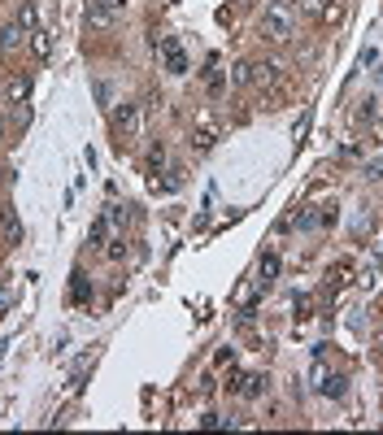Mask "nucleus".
Segmentation results:
<instances>
[{"instance_id":"nucleus-1","label":"nucleus","mask_w":383,"mask_h":435,"mask_svg":"<svg viewBox=\"0 0 383 435\" xmlns=\"http://www.w3.org/2000/svg\"><path fill=\"white\" fill-rule=\"evenodd\" d=\"M292 31H296V5L292 0H270V5L261 9V40L284 44Z\"/></svg>"},{"instance_id":"nucleus-2","label":"nucleus","mask_w":383,"mask_h":435,"mask_svg":"<svg viewBox=\"0 0 383 435\" xmlns=\"http://www.w3.org/2000/svg\"><path fill=\"white\" fill-rule=\"evenodd\" d=\"M139 131H144V104H122L114 114V139L118 149H131V144L139 139Z\"/></svg>"},{"instance_id":"nucleus-3","label":"nucleus","mask_w":383,"mask_h":435,"mask_svg":"<svg viewBox=\"0 0 383 435\" xmlns=\"http://www.w3.org/2000/svg\"><path fill=\"white\" fill-rule=\"evenodd\" d=\"M118 22V14H109V9H100V5H92V0H87V14H83V26L87 31H109Z\"/></svg>"},{"instance_id":"nucleus-4","label":"nucleus","mask_w":383,"mask_h":435,"mask_svg":"<svg viewBox=\"0 0 383 435\" xmlns=\"http://www.w3.org/2000/svg\"><path fill=\"white\" fill-rule=\"evenodd\" d=\"M227 387L239 392V396H261V392H266V375H235Z\"/></svg>"},{"instance_id":"nucleus-5","label":"nucleus","mask_w":383,"mask_h":435,"mask_svg":"<svg viewBox=\"0 0 383 435\" xmlns=\"http://www.w3.org/2000/svg\"><path fill=\"white\" fill-rule=\"evenodd\" d=\"M279 279V252H261V262H257V287H270Z\"/></svg>"},{"instance_id":"nucleus-6","label":"nucleus","mask_w":383,"mask_h":435,"mask_svg":"<svg viewBox=\"0 0 383 435\" xmlns=\"http://www.w3.org/2000/svg\"><path fill=\"white\" fill-rule=\"evenodd\" d=\"M18 26L31 35V31H40V0H22V9H18Z\"/></svg>"},{"instance_id":"nucleus-7","label":"nucleus","mask_w":383,"mask_h":435,"mask_svg":"<svg viewBox=\"0 0 383 435\" xmlns=\"http://www.w3.org/2000/svg\"><path fill=\"white\" fill-rule=\"evenodd\" d=\"M31 53H35V61H48L53 57V35L40 26V31H31Z\"/></svg>"},{"instance_id":"nucleus-8","label":"nucleus","mask_w":383,"mask_h":435,"mask_svg":"<svg viewBox=\"0 0 383 435\" xmlns=\"http://www.w3.org/2000/svg\"><path fill=\"white\" fill-rule=\"evenodd\" d=\"M192 144H196V153H209V149L218 144V127H214V122H200L196 135H192Z\"/></svg>"},{"instance_id":"nucleus-9","label":"nucleus","mask_w":383,"mask_h":435,"mask_svg":"<svg viewBox=\"0 0 383 435\" xmlns=\"http://www.w3.org/2000/svg\"><path fill=\"white\" fill-rule=\"evenodd\" d=\"M166 65H170V75H183L188 70V57H183L179 40H166Z\"/></svg>"},{"instance_id":"nucleus-10","label":"nucleus","mask_w":383,"mask_h":435,"mask_svg":"<svg viewBox=\"0 0 383 435\" xmlns=\"http://www.w3.org/2000/svg\"><path fill=\"white\" fill-rule=\"evenodd\" d=\"M0 231H5V240L9 244H22V222H18V218L5 209V213H0Z\"/></svg>"},{"instance_id":"nucleus-11","label":"nucleus","mask_w":383,"mask_h":435,"mask_svg":"<svg viewBox=\"0 0 383 435\" xmlns=\"http://www.w3.org/2000/svg\"><path fill=\"white\" fill-rule=\"evenodd\" d=\"M318 392H323V396H331V401H340V396L348 392V379H344V375H327Z\"/></svg>"},{"instance_id":"nucleus-12","label":"nucleus","mask_w":383,"mask_h":435,"mask_svg":"<svg viewBox=\"0 0 383 435\" xmlns=\"http://www.w3.org/2000/svg\"><path fill=\"white\" fill-rule=\"evenodd\" d=\"M374 118H379V100H374V96H370V100H366V104H362V109H357V114H353V122H357V127H370V122H374Z\"/></svg>"},{"instance_id":"nucleus-13","label":"nucleus","mask_w":383,"mask_h":435,"mask_svg":"<svg viewBox=\"0 0 383 435\" xmlns=\"http://www.w3.org/2000/svg\"><path fill=\"white\" fill-rule=\"evenodd\" d=\"M161 166H166V144H153L149 157H144V170H149V174H157Z\"/></svg>"},{"instance_id":"nucleus-14","label":"nucleus","mask_w":383,"mask_h":435,"mask_svg":"<svg viewBox=\"0 0 383 435\" xmlns=\"http://www.w3.org/2000/svg\"><path fill=\"white\" fill-rule=\"evenodd\" d=\"M104 235H109V213H104V218H96V222H92V231H87V244H104Z\"/></svg>"},{"instance_id":"nucleus-15","label":"nucleus","mask_w":383,"mask_h":435,"mask_svg":"<svg viewBox=\"0 0 383 435\" xmlns=\"http://www.w3.org/2000/svg\"><path fill=\"white\" fill-rule=\"evenodd\" d=\"M26 96H31V79H26V75L9 79V100H26Z\"/></svg>"},{"instance_id":"nucleus-16","label":"nucleus","mask_w":383,"mask_h":435,"mask_svg":"<svg viewBox=\"0 0 383 435\" xmlns=\"http://www.w3.org/2000/svg\"><path fill=\"white\" fill-rule=\"evenodd\" d=\"M174 188H183V170L179 166H170L166 178H161V192H174Z\"/></svg>"},{"instance_id":"nucleus-17","label":"nucleus","mask_w":383,"mask_h":435,"mask_svg":"<svg viewBox=\"0 0 383 435\" xmlns=\"http://www.w3.org/2000/svg\"><path fill=\"white\" fill-rule=\"evenodd\" d=\"M235 83L239 87H253V61H239L235 65Z\"/></svg>"},{"instance_id":"nucleus-18","label":"nucleus","mask_w":383,"mask_h":435,"mask_svg":"<svg viewBox=\"0 0 383 435\" xmlns=\"http://www.w3.org/2000/svg\"><path fill=\"white\" fill-rule=\"evenodd\" d=\"M104 257H109V262H122L126 257V240L118 235V240H109V248H104Z\"/></svg>"},{"instance_id":"nucleus-19","label":"nucleus","mask_w":383,"mask_h":435,"mask_svg":"<svg viewBox=\"0 0 383 435\" xmlns=\"http://www.w3.org/2000/svg\"><path fill=\"white\" fill-rule=\"evenodd\" d=\"M14 305H18V292H14L9 283H0V313H5V309H14Z\"/></svg>"},{"instance_id":"nucleus-20","label":"nucleus","mask_w":383,"mask_h":435,"mask_svg":"<svg viewBox=\"0 0 383 435\" xmlns=\"http://www.w3.org/2000/svg\"><path fill=\"white\" fill-rule=\"evenodd\" d=\"M327 5H331V0H296V9H305V14H313V18H318Z\"/></svg>"},{"instance_id":"nucleus-21","label":"nucleus","mask_w":383,"mask_h":435,"mask_svg":"<svg viewBox=\"0 0 383 435\" xmlns=\"http://www.w3.org/2000/svg\"><path fill=\"white\" fill-rule=\"evenodd\" d=\"M83 296H92V287H83V274H75V287H70V301H83Z\"/></svg>"},{"instance_id":"nucleus-22","label":"nucleus","mask_w":383,"mask_h":435,"mask_svg":"<svg viewBox=\"0 0 383 435\" xmlns=\"http://www.w3.org/2000/svg\"><path fill=\"white\" fill-rule=\"evenodd\" d=\"M340 157H344V161H353V157H362V139H348L344 149H340Z\"/></svg>"},{"instance_id":"nucleus-23","label":"nucleus","mask_w":383,"mask_h":435,"mask_svg":"<svg viewBox=\"0 0 383 435\" xmlns=\"http://www.w3.org/2000/svg\"><path fill=\"white\" fill-rule=\"evenodd\" d=\"M126 222V205H109V227H122Z\"/></svg>"},{"instance_id":"nucleus-24","label":"nucleus","mask_w":383,"mask_h":435,"mask_svg":"<svg viewBox=\"0 0 383 435\" xmlns=\"http://www.w3.org/2000/svg\"><path fill=\"white\" fill-rule=\"evenodd\" d=\"M92 5H100V9H109V14H122V9H126V0H92Z\"/></svg>"},{"instance_id":"nucleus-25","label":"nucleus","mask_w":383,"mask_h":435,"mask_svg":"<svg viewBox=\"0 0 383 435\" xmlns=\"http://www.w3.org/2000/svg\"><path fill=\"white\" fill-rule=\"evenodd\" d=\"M292 309H296V313H301V318H305V313H309V309H313V301H309V296H292Z\"/></svg>"},{"instance_id":"nucleus-26","label":"nucleus","mask_w":383,"mask_h":435,"mask_svg":"<svg viewBox=\"0 0 383 435\" xmlns=\"http://www.w3.org/2000/svg\"><path fill=\"white\" fill-rule=\"evenodd\" d=\"M5 144H9V122L0 118V149H5Z\"/></svg>"},{"instance_id":"nucleus-27","label":"nucleus","mask_w":383,"mask_h":435,"mask_svg":"<svg viewBox=\"0 0 383 435\" xmlns=\"http://www.w3.org/2000/svg\"><path fill=\"white\" fill-rule=\"evenodd\" d=\"M374 348H379V353H383V326H379V335H374Z\"/></svg>"},{"instance_id":"nucleus-28","label":"nucleus","mask_w":383,"mask_h":435,"mask_svg":"<svg viewBox=\"0 0 383 435\" xmlns=\"http://www.w3.org/2000/svg\"><path fill=\"white\" fill-rule=\"evenodd\" d=\"M5 353H9V340H0V361H5Z\"/></svg>"},{"instance_id":"nucleus-29","label":"nucleus","mask_w":383,"mask_h":435,"mask_svg":"<svg viewBox=\"0 0 383 435\" xmlns=\"http://www.w3.org/2000/svg\"><path fill=\"white\" fill-rule=\"evenodd\" d=\"M379 131H383V118H379Z\"/></svg>"},{"instance_id":"nucleus-30","label":"nucleus","mask_w":383,"mask_h":435,"mask_svg":"<svg viewBox=\"0 0 383 435\" xmlns=\"http://www.w3.org/2000/svg\"><path fill=\"white\" fill-rule=\"evenodd\" d=\"M0 174H5V170H0Z\"/></svg>"}]
</instances>
